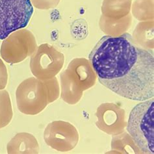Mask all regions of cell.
Segmentation results:
<instances>
[{
  "label": "cell",
  "instance_id": "5",
  "mask_svg": "<svg viewBox=\"0 0 154 154\" xmlns=\"http://www.w3.org/2000/svg\"><path fill=\"white\" fill-rule=\"evenodd\" d=\"M37 47L34 35L26 29H20L3 39L0 54L5 62L17 64L33 55Z\"/></svg>",
  "mask_w": 154,
  "mask_h": 154
},
{
  "label": "cell",
  "instance_id": "1",
  "mask_svg": "<svg viewBox=\"0 0 154 154\" xmlns=\"http://www.w3.org/2000/svg\"><path fill=\"white\" fill-rule=\"evenodd\" d=\"M100 83L123 98L143 102L154 96L153 53L130 34L104 36L89 54Z\"/></svg>",
  "mask_w": 154,
  "mask_h": 154
},
{
  "label": "cell",
  "instance_id": "6",
  "mask_svg": "<svg viewBox=\"0 0 154 154\" xmlns=\"http://www.w3.org/2000/svg\"><path fill=\"white\" fill-rule=\"evenodd\" d=\"M64 55L48 44H42L31 56L30 70L40 80L45 81L55 78L62 70Z\"/></svg>",
  "mask_w": 154,
  "mask_h": 154
},
{
  "label": "cell",
  "instance_id": "19",
  "mask_svg": "<svg viewBox=\"0 0 154 154\" xmlns=\"http://www.w3.org/2000/svg\"><path fill=\"white\" fill-rule=\"evenodd\" d=\"M60 0H31L32 5L40 10L54 9L59 5Z\"/></svg>",
  "mask_w": 154,
  "mask_h": 154
},
{
  "label": "cell",
  "instance_id": "12",
  "mask_svg": "<svg viewBox=\"0 0 154 154\" xmlns=\"http://www.w3.org/2000/svg\"><path fill=\"white\" fill-rule=\"evenodd\" d=\"M132 0H103L102 13L104 17L120 19L130 13Z\"/></svg>",
  "mask_w": 154,
  "mask_h": 154
},
{
  "label": "cell",
  "instance_id": "4",
  "mask_svg": "<svg viewBox=\"0 0 154 154\" xmlns=\"http://www.w3.org/2000/svg\"><path fill=\"white\" fill-rule=\"evenodd\" d=\"M33 11L31 0H0V40L26 27Z\"/></svg>",
  "mask_w": 154,
  "mask_h": 154
},
{
  "label": "cell",
  "instance_id": "7",
  "mask_svg": "<svg viewBox=\"0 0 154 154\" xmlns=\"http://www.w3.org/2000/svg\"><path fill=\"white\" fill-rule=\"evenodd\" d=\"M44 139L50 148L61 152L71 151L79 141V133L74 125L62 120L48 124L44 133Z\"/></svg>",
  "mask_w": 154,
  "mask_h": 154
},
{
  "label": "cell",
  "instance_id": "10",
  "mask_svg": "<svg viewBox=\"0 0 154 154\" xmlns=\"http://www.w3.org/2000/svg\"><path fill=\"white\" fill-rule=\"evenodd\" d=\"M39 150V144L35 136L25 132L17 133L7 145L9 154H36Z\"/></svg>",
  "mask_w": 154,
  "mask_h": 154
},
{
  "label": "cell",
  "instance_id": "20",
  "mask_svg": "<svg viewBox=\"0 0 154 154\" xmlns=\"http://www.w3.org/2000/svg\"><path fill=\"white\" fill-rule=\"evenodd\" d=\"M8 70L3 60L0 59V90H3L8 83Z\"/></svg>",
  "mask_w": 154,
  "mask_h": 154
},
{
  "label": "cell",
  "instance_id": "2",
  "mask_svg": "<svg viewBox=\"0 0 154 154\" xmlns=\"http://www.w3.org/2000/svg\"><path fill=\"white\" fill-rule=\"evenodd\" d=\"M149 99L133 108L127 131L143 153H154V103Z\"/></svg>",
  "mask_w": 154,
  "mask_h": 154
},
{
  "label": "cell",
  "instance_id": "18",
  "mask_svg": "<svg viewBox=\"0 0 154 154\" xmlns=\"http://www.w3.org/2000/svg\"><path fill=\"white\" fill-rule=\"evenodd\" d=\"M46 85L49 93V102H54L58 99L60 94V88L57 79L55 77L54 78L44 81Z\"/></svg>",
  "mask_w": 154,
  "mask_h": 154
},
{
  "label": "cell",
  "instance_id": "13",
  "mask_svg": "<svg viewBox=\"0 0 154 154\" xmlns=\"http://www.w3.org/2000/svg\"><path fill=\"white\" fill-rule=\"evenodd\" d=\"M133 38L139 46L146 50L153 49V21H143L138 23L133 33Z\"/></svg>",
  "mask_w": 154,
  "mask_h": 154
},
{
  "label": "cell",
  "instance_id": "11",
  "mask_svg": "<svg viewBox=\"0 0 154 154\" xmlns=\"http://www.w3.org/2000/svg\"><path fill=\"white\" fill-rule=\"evenodd\" d=\"M132 17L127 15L120 19H113L102 15L100 19L99 25L101 30L109 36H120L125 33L131 27Z\"/></svg>",
  "mask_w": 154,
  "mask_h": 154
},
{
  "label": "cell",
  "instance_id": "16",
  "mask_svg": "<svg viewBox=\"0 0 154 154\" xmlns=\"http://www.w3.org/2000/svg\"><path fill=\"white\" fill-rule=\"evenodd\" d=\"M131 9L134 17L140 21L153 19V0H135Z\"/></svg>",
  "mask_w": 154,
  "mask_h": 154
},
{
  "label": "cell",
  "instance_id": "15",
  "mask_svg": "<svg viewBox=\"0 0 154 154\" xmlns=\"http://www.w3.org/2000/svg\"><path fill=\"white\" fill-rule=\"evenodd\" d=\"M111 150L121 153H143L128 133L122 132L112 135Z\"/></svg>",
  "mask_w": 154,
  "mask_h": 154
},
{
  "label": "cell",
  "instance_id": "14",
  "mask_svg": "<svg viewBox=\"0 0 154 154\" xmlns=\"http://www.w3.org/2000/svg\"><path fill=\"white\" fill-rule=\"evenodd\" d=\"M60 80L61 89L60 94L64 102L70 105L78 103L83 96V91L72 83L63 73L60 75Z\"/></svg>",
  "mask_w": 154,
  "mask_h": 154
},
{
  "label": "cell",
  "instance_id": "17",
  "mask_svg": "<svg viewBox=\"0 0 154 154\" xmlns=\"http://www.w3.org/2000/svg\"><path fill=\"white\" fill-rule=\"evenodd\" d=\"M13 116V107L8 92L0 90V128L7 126L12 120Z\"/></svg>",
  "mask_w": 154,
  "mask_h": 154
},
{
  "label": "cell",
  "instance_id": "9",
  "mask_svg": "<svg viewBox=\"0 0 154 154\" xmlns=\"http://www.w3.org/2000/svg\"><path fill=\"white\" fill-rule=\"evenodd\" d=\"M63 74L82 91L94 85L97 75L89 60L85 58H75L69 63Z\"/></svg>",
  "mask_w": 154,
  "mask_h": 154
},
{
  "label": "cell",
  "instance_id": "3",
  "mask_svg": "<svg viewBox=\"0 0 154 154\" xmlns=\"http://www.w3.org/2000/svg\"><path fill=\"white\" fill-rule=\"evenodd\" d=\"M16 100L20 112L27 115H38L50 103L46 85L36 78L23 80L16 91Z\"/></svg>",
  "mask_w": 154,
  "mask_h": 154
},
{
  "label": "cell",
  "instance_id": "8",
  "mask_svg": "<svg viewBox=\"0 0 154 154\" xmlns=\"http://www.w3.org/2000/svg\"><path fill=\"white\" fill-rule=\"evenodd\" d=\"M95 115L98 119L96 122L97 128L108 135L120 134L127 125L125 110L115 103L101 104Z\"/></svg>",
  "mask_w": 154,
  "mask_h": 154
},
{
  "label": "cell",
  "instance_id": "21",
  "mask_svg": "<svg viewBox=\"0 0 154 154\" xmlns=\"http://www.w3.org/2000/svg\"><path fill=\"white\" fill-rule=\"evenodd\" d=\"M0 124H1V119H0Z\"/></svg>",
  "mask_w": 154,
  "mask_h": 154
}]
</instances>
